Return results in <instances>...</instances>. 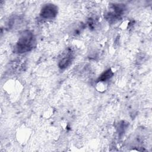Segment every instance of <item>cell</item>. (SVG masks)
I'll list each match as a JSON object with an SVG mask.
<instances>
[{"instance_id":"obj_1","label":"cell","mask_w":152,"mask_h":152,"mask_svg":"<svg viewBox=\"0 0 152 152\" xmlns=\"http://www.w3.org/2000/svg\"><path fill=\"white\" fill-rule=\"evenodd\" d=\"M36 45L34 33L29 30L23 31L20 36L14 47V51L17 53H24L31 50Z\"/></svg>"},{"instance_id":"obj_2","label":"cell","mask_w":152,"mask_h":152,"mask_svg":"<svg viewBox=\"0 0 152 152\" xmlns=\"http://www.w3.org/2000/svg\"><path fill=\"white\" fill-rule=\"evenodd\" d=\"M126 8L122 4H112L109 11L106 14V18L109 21H115L119 19L124 14Z\"/></svg>"},{"instance_id":"obj_3","label":"cell","mask_w":152,"mask_h":152,"mask_svg":"<svg viewBox=\"0 0 152 152\" xmlns=\"http://www.w3.org/2000/svg\"><path fill=\"white\" fill-rule=\"evenodd\" d=\"M58 7L53 4H46L43 6L40 15L43 19L50 20L53 19L57 15Z\"/></svg>"},{"instance_id":"obj_4","label":"cell","mask_w":152,"mask_h":152,"mask_svg":"<svg viewBox=\"0 0 152 152\" xmlns=\"http://www.w3.org/2000/svg\"><path fill=\"white\" fill-rule=\"evenodd\" d=\"M73 56L70 53H68L66 56L63 57L59 62L58 66L61 69H64L66 68L68 66L70 65L72 61Z\"/></svg>"},{"instance_id":"obj_5","label":"cell","mask_w":152,"mask_h":152,"mask_svg":"<svg viewBox=\"0 0 152 152\" xmlns=\"http://www.w3.org/2000/svg\"><path fill=\"white\" fill-rule=\"evenodd\" d=\"M113 75V72L111 70V69H108L101 74V75L97 78V82H105V81H107L108 80H109L110 78H112Z\"/></svg>"}]
</instances>
